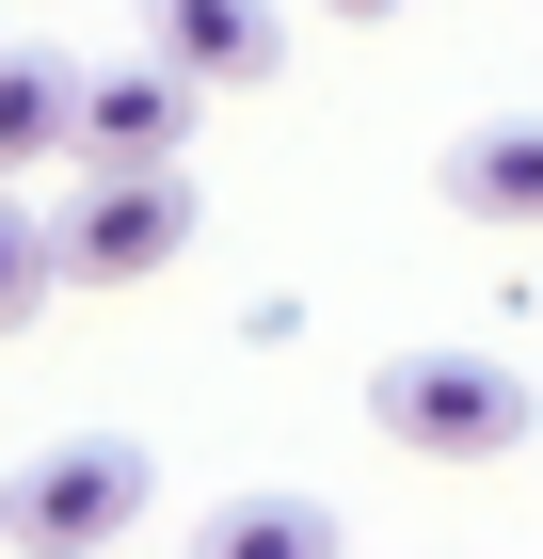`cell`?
Listing matches in <instances>:
<instances>
[{
  "instance_id": "4",
  "label": "cell",
  "mask_w": 543,
  "mask_h": 559,
  "mask_svg": "<svg viewBox=\"0 0 543 559\" xmlns=\"http://www.w3.org/2000/svg\"><path fill=\"white\" fill-rule=\"evenodd\" d=\"M192 64H81V96H64V160H192Z\"/></svg>"
},
{
  "instance_id": "11",
  "label": "cell",
  "mask_w": 543,
  "mask_h": 559,
  "mask_svg": "<svg viewBox=\"0 0 543 559\" xmlns=\"http://www.w3.org/2000/svg\"><path fill=\"white\" fill-rule=\"evenodd\" d=\"M0 544H16V479H0Z\"/></svg>"
},
{
  "instance_id": "2",
  "label": "cell",
  "mask_w": 543,
  "mask_h": 559,
  "mask_svg": "<svg viewBox=\"0 0 543 559\" xmlns=\"http://www.w3.org/2000/svg\"><path fill=\"white\" fill-rule=\"evenodd\" d=\"M368 431H400L416 464H511L528 448V368L463 352V336H416V352L368 368Z\"/></svg>"
},
{
  "instance_id": "7",
  "label": "cell",
  "mask_w": 543,
  "mask_h": 559,
  "mask_svg": "<svg viewBox=\"0 0 543 559\" xmlns=\"http://www.w3.org/2000/svg\"><path fill=\"white\" fill-rule=\"evenodd\" d=\"M64 96H81V64L0 48V176H48V160H64Z\"/></svg>"
},
{
  "instance_id": "5",
  "label": "cell",
  "mask_w": 543,
  "mask_h": 559,
  "mask_svg": "<svg viewBox=\"0 0 543 559\" xmlns=\"http://www.w3.org/2000/svg\"><path fill=\"white\" fill-rule=\"evenodd\" d=\"M144 48L192 64L209 96H256L272 64H288V0H144Z\"/></svg>"
},
{
  "instance_id": "10",
  "label": "cell",
  "mask_w": 543,
  "mask_h": 559,
  "mask_svg": "<svg viewBox=\"0 0 543 559\" xmlns=\"http://www.w3.org/2000/svg\"><path fill=\"white\" fill-rule=\"evenodd\" d=\"M320 16H352V33H383V16H400V0H320Z\"/></svg>"
},
{
  "instance_id": "6",
  "label": "cell",
  "mask_w": 543,
  "mask_h": 559,
  "mask_svg": "<svg viewBox=\"0 0 543 559\" xmlns=\"http://www.w3.org/2000/svg\"><path fill=\"white\" fill-rule=\"evenodd\" d=\"M448 209L528 240V224H543V112H496V129H463V144H448Z\"/></svg>"
},
{
  "instance_id": "3",
  "label": "cell",
  "mask_w": 543,
  "mask_h": 559,
  "mask_svg": "<svg viewBox=\"0 0 543 559\" xmlns=\"http://www.w3.org/2000/svg\"><path fill=\"white\" fill-rule=\"evenodd\" d=\"M144 496H161V464H144L128 431H64V448L16 464V544L33 559H96V544L144 527Z\"/></svg>"
},
{
  "instance_id": "9",
  "label": "cell",
  "mask_w": 543,
  "mask_h": 559,
  "mask_svg": "<svg viewBox=\"0 0 543 559\" xmlns=\"http://www.w3.org/2000/svg\"><path fill=\"white\" fill-rule=\"evenodd\" d=\"M48 288H64L48 272V209H16V176H0V320H33Z\"/></svg>"
},
{
  "instance_id": "8",
  "label": "cell",
  "mask_w": 543,
  "mask_h": 559,
  "mask_svg": "<svg viewBox=\"0 0 543 559\" xmlns=\"http://www.w3.org/2000/svg\"><path fill=\"white\" fill-rule=\"evenodd\" d=\"M320 544H335L320 496H224L209 512V559H320Z\"/></svg>"
},
{
  "instance_id": "1",
  "label": "cell",
  "mask_w": 543,
  "mask_h": 559,
  "mask_svg": "<svg viewBox=\"0 0 543 559\" xmlns=\"http://www.w3.org/2000/svg\"><path fill=\"white\" fill-rule=\"evenodd\" d=\"M192 160H64V209H48V272L64 288H144V272L192 257Z\"/></svg>"
}]
</instances>
